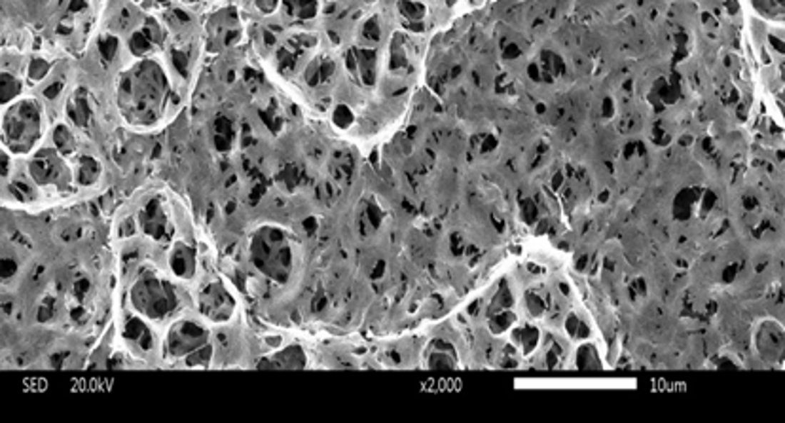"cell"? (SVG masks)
Masks as SVG:
<instances>
[{
	"mask_svg": "<svg viewBox=\"0 0 785 423\" xmlns=\"http://www.w3.org/2000/svg\"><path fill=\"white\" fill-rule=\"evenodd\" d=\"M167 101V74L156 61L144 59L118 84V103L131 123H154Z\"/></svg>",
	"mask_w": 785,
	"mask_h": 423,
	"instance_id": "cell-1",
	"label": "cell"
},
{
	"mask_svg": "<svg viewBox=\"0 0 785 423\" xmlns=\"http://www.w3.org/2000/svg\"><path fill=\"white\" fill-rule=\"evenodd\" d=\"M253 266L271 281L287 283L294 270V249L290 238L279 226H264L256 230L250 240Z\"/></svg>",
	"mask_w": 785,
	"mask_h": 423,
	"instance_id": "cell-2",
	"label": "cell"
},
{
	"mask_svg": "<svg viewBox=\"0 0 785 423\" xmlns=\"http://www.w3.org/2000/svg\"><path fill=\"white\" fill-rule=\"evenodd\" d=\"M4 145L14 154H27L42 135V111L34 99L19 101L4 112Z\"/></svg>",
	"mask_w": 785,
	"mask_h": 423,
	"instance_id": "cell-3",
	"label": "cell"
},
{
	"mask_svg": "<svg viewBox=\"0 0 785 423\" xmlns=\"http://www.w3.org/2000/svg\"><path fill=\"white\" fill-rule=\"evenodd\" d=\"M131 304L143 317L160 321L177 310L178 295L169 281L154 273H144L133 283Z\"/></svg>",
	"mask_w": 785,
	"mask_h": 423,
	"instance_id": "cell-4",
	"label": "cell"
},
{
	"mask_svg": "<svg viewBox=\"0 0 785 423\" xmlns=\"http://www.w3.org/2000/svg\"><path fill=\"white\" fill-rule=\"evenodd\" d=\"M209 344V332L196 321H177L169 329L166 340L167 355L175 359H186L190 353Z\"/></svg>",
	"mask_w": 785,
	"mask_h": 423,
	"instance_id": "cell-5",
	"label": "cell"
},
{
	"mask_svg": "<svg viewBox=\"0 0 785 423\" xmlns=\"http://www.w3.org/2000/svg\"><path fill=\"white\" fill-rule=\"evenodd\" d=\"M198 304L201 315L211 323H228L236 312V300L221 281H213L203 287Z\"/></svg>",
	"mask_w": 785,
	"mask_h": 423,
	"instance_id": "cell-6",
	"label": "cell"
},
{
	"mask_svg": "<svg viewBox=\"0 0 785 423\" xmlns=\"http://www.w3.org/2000/svg\"><path fill=\"white\" fill-rule=\"evenodd\" d=\"M29 173L36 184L46 186V184H61L63 178L66 177V169L63 165L59 154L54 151H40L34 154L31 163H29Z\"/></svg>",
	"mask_w": 785,
	"mask_h": 423,
	"instance_id": "cell-7",
	"label": "cell"
},
{
	"mask_svg": "<svg viewBox=\"0 0 785 423\" xmlns=\"http://www.w3.org/2000/svg\"><path fill=\"white\" fill-rule=\"evenodd\" d=\"M138 223H141L144 234L150 235L156 241L169 240V235L173 232L160 200H152L148 205L144 207L141 215H138Z\"/></svg>",
	"mask_w": 785,
	"mask_h": 423,
	"instance_id": "cell-8",
	"label": "cell"
},
{
	"mask_svg": "<svg viewBox=\"0 0 785 423\" xmlns=\"http://www.w3.org/2000/svg\"><path fill=\"white\" fill-rule=\"evenodd\" d=\"M305 367V353L298 345H288L285 350L277 351L273 355L262 357L258 361V368H304Z\"/></svg>",
	"mask_w": 785,
	"mask_h": 423,
	"instance_id": "cell-9",
	"label": "cell"
},
{
	"mask_svg": "<svg viewBox=\"0 0 785 423\" xmlns=\"http://www.w3.org/2000/svg\"><path fill=\"white\" fill-rule=\"evenodd\" d=\"M169 264L177 277L190 279L196 273V251L186 243H177L169 256Z\"/></svg>",
	"mask_w": 785,
	"mask_h": 423,
	"instance_id": "cell-10",
	"label": "cell"
},
{
	"mask_svg": "<svg viewBox=\"0 0 785 423\" xmlns=\"http://www.w3.org/2000/svg\"><path fill=\"white\" fill-rule=\"evenodd\" d=\"M328 168H330V175L336 178L338 183H345V180H349V178H351V175H353V171H355L353 158H351V154H349V152L336 151L330 156V163H328Z\"/></svg>",
	"mask_w": 785,
	"mask_h": 423,
	"instance_id": "cell-11",
	"label": "cell"
},
{
	"mask_svg": "<svg viewBox=\"0 0 785 423\" xmlns=\"http://www.w3.org/2000/svg\"><path fill=\"white\" fill-rule=\"evenodd\" d=\"M283 6L288 16L300 21H310L317 16V10H319L317 0H283Z\"/></svg>",
	"mask_w": 785,
	"mask_h": 423,
	"instance_id": "cell-12",
	"label": "cell"
},
{
	"mask_svg": "<svg viewBox=\"0 0 785 423\" xmlns=\"http://www.w3.org/2000/svg\"><path fill=\"white\" fill-rule=\"evenodd\" d=\"M355 65L359 68L360 80L365 84L372 86L376 80V51L372 50H359L355 51Z\"/></svg>",
	"mask_w": 785,
	"mask_h": 423,
	"instance_id": "cell-13",
	"label": "cell"
},
{
	"mask_svg": "<svg viewBox=\"0 0 785 423\" xmlns=\"http://www.w3.org/2000/svg\"><path fill=\"white\" fill-rule=\"evenodd\" d=\"M126 338L135 347H138V350H148V347H152V335L144 327L143 321H138V319H131L129 321L128 327H126Z\"/></svg>",
	"mask_w": 785,
	"mask_h": 423,
	"instance_id": "cell-14",
	"label": "cell"
},
{
	"mask_svg": "<svg viewBox=\"0 0 785 423\" xmlns=\"http://www.w3.org/2000/svg\"><path fill=\"white\" fill-rule=\"evenodd\" d=\"M332 73H334V63L328 61V59H315L305 71V80H308V84L317 86L325 82Z\"/></svg>",
	"mask_w": 785,
	"mask_h": 423,
	"instance_id": "cell-15",
	"label": "cell"
},
{
	"mask_svg": "<svg viewBox=\"0 0 785 423\" xmlns=\"http://www.w3.org/2000/svg\"><path fill=\"white\" fill-rule=\"evenodd\" d=\"M99 173H101L99 163L95 162L93 158H89V156L80 158V162H78V169H76L78 183H80V184L95 183V180H97V177H99Z\"/></svg>",
	"mask_w": 785,
	"mask_h": 423,
	"instance_id": "cell-16",
	"label": "cell"
},
{
	"mask_svg": "<svg viewBox=\"0 0 785 423\" xmlns=\"http://www.w3.org/2000/svg\"><path fill=\"white\" fill-rule=\"evenodd\" d=\"M69 114H71L72 118V122L76 123V126H86V122H88V118H89V108H88V101H86V95L80 91V95H74L71 101V105H69Z\"/></svg>",
	"mask_w": 785,
	"mask_h": 423,
	"instance_id": "cell-17",
	"label": "cell"
},
{
	"mask_svg": "<svg viewBox=\"0 0 785 423\" xmlns=\"http://www.w3.org/2000/svg\"><path fill=\"white\" fill-rule=\"evenodd\" d=\"M382 223V215H380V209L376 205H366L365 213H360L359 217V228L360 234H370L372 230H376Z\"/></svg>",
	"mask_w": 785,
	"mask_h": 423,
	"instance_id": "cell-18",
	"label": "cell"
},
{
	"mask_svg": "<svg viewBox=\"0 0 785 423\" xmlns=\"http://www.w3.org/2000/svg\"><path fill=\"white\" fill-rule=\"evenodd\" d=\"M21 91V82L11 76L8 73H2V78H0V93H2V103H10L14 97H17Z\"/></svg>",
	"mask_w": 785,
	"mask_h": 423,
	"instance_id": "cell-19",
	"label": "cell"
},
{
	"mask_svg": "<svg viewBox=\"0 0 785 423\" xmlns=\"http://www.w3.org/2000/svg\"><path fill=\"white\" fill-rule=\"evenodd\" d=\"M429 365H431L432 368H448V367H454V355H452V347H448L446 345V350H438V351H432L429 350Z\"/></svg>",
	"mask_w": 785,
	"mask_h": 423,
	"instance_id": "cell-20",
	"label": "cell"
},
{
	"mask_svg": "<svg viewBox=\"0 0 785 423\" xmlns=\"http://www.w3.org/2000/svg\"><path fill=\"white\" fill-rule=\"evenodd\" d=\"M54 137H56L57 151L61 152V154H71V152L74 151L76 141H74L71 129L66 128V126H59V128L56 129V135H54Z\"/></svg>",
	"mask_w": 785,
	"mask_h": 423,
	"instance_id": "cell-21",
	"label": "cell"
},
{
	"mask_svg": "<svg viewBox=\"0 0 785 423\" xmlns=\"http://www.w3.org/2000/svg\"><path fill=\"white\" fill-rule=\"evenodd\" d=\"M211 355H213V347H211V344L203 345V347H199L198 351H194V353H190L184 361H186V365L188 367H198V368H203L209 365L211 361Z\"/></svg>",
	"mask_w": 785,
	"mask_h": 423,
	"instance_id": "cell-22",
	"label": "cell"
},
{
	"mask_svg": "<svg viewBox=\"0 0 785 423\" xmlns=\"http://www.w3.org/2000/svg\"><path fill=\"white\" fill-rule=\"evenodd\" d=\"M516 342L524 344L525 351H531L533 347H535L537 330L533 329V327H525L524 330H518V332H516Z\"/></svg>",
	"mask_w": 785,
	"mask_h": 423,
	"instance_id": "cell-23",
	"label": "cell"
},
{
	"mask_svg": "<svg viewBox=\"0 0 785 423\" xmlns=\"http://www.w3.org/2000/svg\"><path fill=\"white\" fill-rule=\"evenodd\" d=\"M400 11H402V16H406L408 19H421L423 14H425V8H423L421 4H415V2H412V0H402V2H400Z\"/></svg>",
	"mask_w": 785,
	"mask_h": 423,
	"instance_id": "cell-24",
	"label": "cell"
},
{
	"mask_svg": "<svg viewBox=\"0 0 785 423\" xmlns=\"http://www.w3.org/2000/svg\"><path fill=\"white\" fill-rule=\"evenodd\" d=\"M150 46H152V42L146 39V34L144 33H135V36L131 39V50L133 53H137V56H144V53L150 50Z\"/></svg>",
	"mask_w": 785,
	"mask_h": 423,
	"instance_id": "cell-25",
	"label": "cell"
},
{
	"mask_svg": "<svg viewBox=\"0 0 785 423\" xmlns=\"http://www.w3.org/2000/svg\"><path fill=\"white\" fill-rule=\"evenodd\" d=\"M143 33L146 34V39H148L152 44H160L161 39H163V34H161V29L158 27V23H156V21L146 23V27H144Z\"/></svg>",
	"mask_w": 785,
	"mask_h": 423,
	"instance_id": "cell-26",
	"label": "cell"
},
{
	"mask_svg": "<svg viewBox=\"0 0 785 423\" xmlns=\"http://www.w3.org/2000/svg\"><path fill=\"white\" fill-rule=\"evenodd\" d=\"M567 329H569V332L573 336H577V338H584V336L588 335V329L584 327V325L579 321L577 317H569V323H567Z\"/></svg>",
	"mask_w": 785,
	"mask_h": 423,
	"instance_id": "cell-27",
	"label": "cell"
},
{
	"mask_svg": "<svg viewBox=\"0 0 785 423\" xmlns=\"http://www.w3.org/2000/svg\"><path fill=\"white\" fill-rule=\"evenodd\" d=\"M11 192L19 198V200H29L31 195H33V192H31V188H29L27 184L25 183H14L11 184Z\"/></svg>",
	"mask_w": 785,
	"mask_h": 423,
	"instance_id": "cell-28",
	"label": "cell"
},
{
	"mask_svg": "<svg viewBox=\"0 0 785 423\" xmlns=\"http://www.w3.org/2000/svg\"><path fill=\"white\" fill-rule=\"evenodd\" d=\"M365 36L368 40H380V25H378L376 19H372V21L366 23Z\"/></svg>",
	"mask_w": 785,
	"mask_h": 423,
	"instance_id": "cell-29",
	"label": "cell"
},
{
	"mask_svg": "<svg viewBox=\"0 0 785 423\" xmlns=\"http://www.w3.org/2000/svg\"><path fill=\"white\" fill-rule=\"evenodd\" d=\"M255 4L258 6V10L264 11V14H271V11L277 10L279 0H255Z\"/></svg>",
	"mask_w": 785,
	"mask_h": 423,
	"instance_id": "cell-30",
	"label": "cell"
},
{
	"mask_svg": "<svg viewBox=\"0 0 785 423\" xmlns=\"http://www.w3.org/2000/svg\"><path fill=\"white\" fill-rule=\"evenodd\" d=\"M156 2H160V4H167L169 0H156Z\"/></svg>",
	"mask_w": 785,
	"mask_h": 423,
	"instance_id": "cell-31",
	"label": "cell"
},
{
	"mask_svg": "<svg viewBox=\"0 0 785 423\" xmlns=\"http://www.w3.org/2000/svg\"><path fill=\"white\" fill-rule=\"evenodd\" d=\"M184 2H188V4H192V2H196V0H184Z\"/></svg>",
	"mask_w": 785,
	"mask_h": 423,
	"instance_id": "cell-32",
	"label": "cell"
},
{
	"mask_svg": "<svg viewBox=\"0 0 785 423\" xmlns=\"http://www.w3.org/2000/svg\"><path fill=\"white\" fill-rule=\"evenodd\" d=\"M137 2H138V0H137Z\"/></svg>",
	"mask_w": 785,
	"mask_h": 423,
	"instance_id": "cell-33",
	"label": "cell"
}]
</instances>
